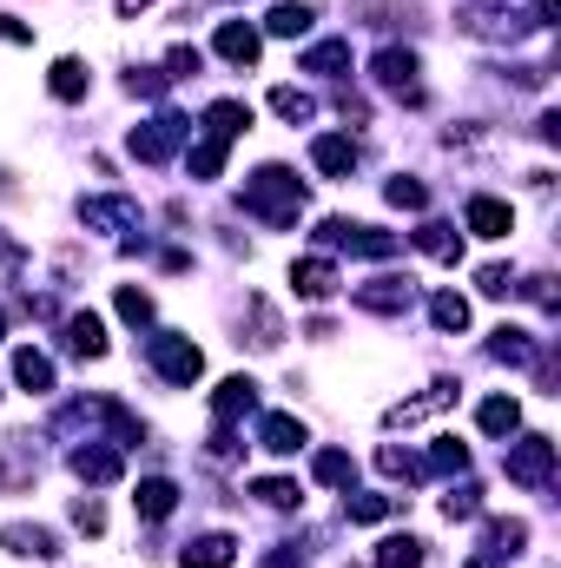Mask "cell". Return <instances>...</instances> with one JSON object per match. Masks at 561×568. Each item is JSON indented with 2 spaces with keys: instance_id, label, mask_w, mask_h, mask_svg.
I'll use <instances>...</instances> for the list:
<instances>
[{
  "instance_id": "obj_1",
  "label": "cell",
  "mask_w": 561,
  "mask_h": 568,
  "mask_svg": "<svg viewBox=\"0 0 561 568\" xmlns=\"http://www.w3.org/2000/svg\"><path fill=\"white\" fill-rule=\"evenodd\" d=\"M245 212L258 219V225H297V212H304V185H297V172L290 165H258L252 179H245Z\"/></svg>"
},
{
  "instance_id": "obj_2",
  "label": "cell",
  "mask_w": 561,
  "mask_h": 568,
  "mask_svg": "<svg viewBox=\"0 0 561 568\" xmlns=\"http://www.w3.org/2000/svg\"><path fill=\"white\" fill-rule=\"evenodd\" d=\"M145 364H152V377L172 384V390H192V384L205 377V351H198L192 337H178V331H152V337H145Z\"/></svg>"
},
{
  "instance_id": "obj_3",
  "label": "cell",
  "mask_w": 561,
  "mask_h": 568,
  "mask_svg": "<svg viewBox=\"0 0 561 568\" xmlns=\"http://www.w3.org/2000/svg\"><path fill=\"white\" fill-rule=\"evenodd\" d=\"M502 469H509L516 489H549V483H555V436H542V429L516 436L509 456H502Z\"/></svg>"
},
{
  "instance_id": "obj_4",
  "label": "cell",
  "mask_w": 561,
  "mask_h": 568,
  "mask_svg": "<svg viewBox=\"0 0 561 568\" xmlns=\"http://www.w3.org/2000/svg\"><path fill=\"white\" fill-rule=\"evenodd\" d=\"M317 239L337 245V252H357V258H397V252H404L397 232H377V225H357V219H324Z\"/></svg>"
},
{
  "instance_id": "obj_5",
  "label": "cell",
  "mask_w": 561,
  "mask_h": 568,
  "mask_svg": "<svg viewBox=\"0 0 561 568\" xmlns=\"http://www.w3.org/2000/svg\"><path fill=\"white\" fill-rule=\"evenodd\" d=\"M370 73H377V87L384 93H397V100H410V106H422V60L410 53V47H384L377 60H370Z\"/></svg>"
},
{
  "instance_id": "obj_6",
  "label": "cell",
  "mask_w": 561,
  "mask_h": 568,
  "mask_svg": "<svg viewBox=\"0 0 561 568\" xmlns=\"http://www.w3.org/2000/svg\"><path fill=\"white\" fill-rule=\"evenodd\" d=\"M192 133V120H178V113H152L145 126H133V159H145V165H165L172 159V145Z\"/></svg>"
},
{
  "instance_id": "obj_7",
  "label": "cell",
  "mask_w": 561,
  "mask_h": 568,
  "mask_svg": "<svg viewBox=\"0 0 561 568\" xmlns=\"http://www.w3.org/2000/svg\"><path fill=\"white\" fill-rule=\"evenodd\" d=\"M357 297V311H370V317H404L410 304H417V278L404 272V278H370L350 291Z\"/></svg>"
},
{
  "instance_id": "obj_8",
  "label": "cell",
  "mask_w": 561,
  "mask_h": 568,
  "mask_svg": "<svg viewBox=\"0 0 561 568\" xmlns=\"http://www.w3.org/2000/svg\"><path fill=\"white\" fill-rule=\"evenodd\" d=\"M522 549H529V523H522V516H496V523L482 529V556L469 568H502V562H516Z\"/></svg>"
},
{
  "instance_id": "obj_9",
  "label": "cell",
  "mask_w": 561,
  "mask_h": 568,
  "mask_svg": "<svg viewBox=\"0 0 561 568\" xmlns=\"http://www.w3.org/2000/svg\"><path fill=\"white\" fill-rule=\"evenodd\" d=\"M0 549L20 556V562H60V556H67L47 523H7V529H0Z\"/></svg>"
},
{
  "instance_id": "obj_10",
  "label": "cell",
  "mask_w": 561,
  "mask_h": 568,
  "mask_svg": "<svg viewBox=\"0 0 561 568\" xmlns=\"http://www.w3.org/2000/svg\"><path fill=\"white\" fill-rule=\"evenodd\" d=\"M449 404H456V377H436L422 397L390 404V410H384V424H390V429H410V424H422V417H436V410H449Z\"/></svg>"
},
{
  "instance_id": "obj_11",
  "label": "cell",
  "mask_w": 561,
  "mask_h": 568,
  "mask_svg": "<svg viewBox=\"0 0 561 568\" xmlns=\"http://www.w3.org/2000/svg\"><path fill=\"white\" fill-rule=\"evenodd\" d=\"M290 291H297L304 304H324V297L344 291V272H337L330 258H297V265H290Z\"/></svg>"
},
{
  "instance_id": "obj_12",
  "label": "cell",
  "mask_w": 561,
  "mask_h": 568,
  "mask_svg": "<svg viewBox=\"0 0 561 568\" xmlns=\"http://www.w3.org/2000/svg\"><path fill=\"white\" fill-rule=\"evenodd\" d=\"M80 225L86 232H140V205L133 199H80Z\"/></svg>"
},
{
  "instance_id": "obj_13",
  "label": "cell",
  "mask_w": 561,
  "mask_h": 568,
  "mask_svg": "<svg viewBox=\"0 0 561 568\" xmlns=\"http://www.w3.org/2000/svg\"><path fill=\"white\" fill-rule=\"evenodd\" d=\"M462 232H476V239H509V232H516V212H509L502 199L476 192V199L462 205Z\"/></svg>"
},
{
  "instance_id": "obj_14",
  "label": "cell",
  "mask_w": 561,
  "mask_h": 568,
  "mask_svg": "<svg viewBox=\"0 0 561 568\" xmlns=\"http://www.w3.org/2000/svg\"><path fill=\"white\" fill-rule=\"evenodd\" d=\"M218 60H232V67H258V53H265V40H258V27L252 20H218Z\"/></svg>"
},
{
  "instance_id": "obj_15",
  "label": "cell",
  "mask_w": 561,
  "mask_h": 568,
  "mask_svg": "<svg viewBox=\"0 0 561 568\" xmlns=\"http://www.w3.org/2000/svg\"><path fill=\"white\" fill-rule=\"evenodd\" d=\"M310 165H317L324 179H350V172H357V140H350V133H317V140H310Z\"/></svg>"
},
{
  "instance_id": "obj_16",
  "label": "cell",
  "mask_w": 561,
  "mask_h": 568,
  "mask_svg": "<svg viewBox=\"0 0 561 568\" xmlns=\"http://www.w3.org/2000/svg\"><path fill=\"white\" fill-rule=\"evenodd\" d=\"M13 384H20L27 397H47V390L60 384V371H53V357H47V351L20 344V351H13Z\"/></svg>"
},
{
  "instance_id": "obj_17",
  "label": "cell",
  "mask_w": 561,
  "mask_h": 568,
  "mask_svg": "<svg viewBox=\"0 0 561 568\" xmlns=\"http://www.w3.org/2000/svg\"><path fill=\"white\" fill-rule=\"evenodd\" d=\"M258 443H265L272 456H297V449H310V429H304V417H290V410H272V417L258 424Z\"/></svg>"
},
{
  "instance_id": "obj_18",
  "label": "cell",
  "mask_w": 561,
  "mask_h": 568,
  "mask_svg": "<svg viewBox=\"0 0 561 568\" xmlns=\"http://www.w3.org/2000/svg\"><path fill=\"white\" fill-rule=\"evenodd\" d=\"M258 410V384L252 377H225L218 390H212V417L218 424H238V417H252Z\"/></svg>"
},
{
  "instance_id": "obj_19",
  "label": "cell",
  "mask_w": 561,
  "mask_h": 568,
  "mask_svg": "<svg viewBox=\"0 0 561 568\" xmlns=\"http://www.w3.org/2000/svg\"><path fill=\"white\" fill-rule=\"evenodd\" d=\"M178 562L185 568H232L238 562V542H232L225 529H212V536H192V542L178 549Z\"/></svg>"
},
{
  "instance_id": "obj_20",
  "label": "cell",
  "mask_w": 561,
  "mask_h": 568,
  "mask_svg": "<svg viewBox=\"0 0 561 568\" xmlns=\"http://www.w3.org/2000/svg\"><path fill=\"white\" fill-rule=\"evenodd\" d=\"M410 239H417L422 258H436V265H456V258H462V232H456V225H442V219H422Z\"/></svg>"
},
{
  "instance_id": "obj_21",
  "label": "cell",
  "mask_w": 561,
  "mask_h": 568,
  "mask_svg": "<svg viewBox=\"0 0 561 568\" xmlns=\"http://www.w3.org/2000/svg\"><path fill=\"white\" fill-rule=\"evenodd\" d=\"M238 133H252V106L245 100H212L205 106V140H238Z\"/></svg>"
},
{
  "instance_id": "obj_22",
  "label": "cell",
  "mask_w": 561,
  "mask_h": 568,
  "mask_svg": "<svg viewBox=\"0 0 561 568\" xmlns=\"http://www.w3.org/2000/svg\"><path fill=\"white\" fill-rule=\"evenodd\" d=\"M133 509H140L145 523H165V516L178 509V483H172V476H145L140 489H133Z\"/></svg>"
},
{
  "instance_id": "obj_23",
  "label": "cell",
  "mask_w": 561,
  "mask_h": 568,
  "mask_svg": "<svg viewBox=\"0 0 561 568\" xmlns=\"http://www.w3.org/2000/svg\"><path fill=\"white\" fill-rule=\"evenodd\" d=\"M67 351H73V357H106V324H100V311H73V317H67Z\"/></svg>"
},
{
  "instance_id": "obj_24",
  "label": "cell",
  "mask_w": 561,
  "mask_h": 568,
  "mask_svg": "<svg viewBox=\"0 0 561 568\" xmlns=\"http://www.w3.org/2000/svg\"><path fill=\"white\" fill-rule=\"evenodd\" d=\"M120 469H126L120 449H100V443H80L73 449V476L80 483H120Z\"/></svg>"
},
{
  "instance_id": "obj_25",
  "label": "cell",
  "mask_w": 561,
  "mask_h": 568,
  "mask_svg": "<svg viewBox=\"0 0 561 568\" xmlns=\"http://www.w3.org/2000/svg\"><path fill=\"white\" fill-rule=\"evenodd\" d=\"M245 317H252V351H278L284 344V317L272 297H245Z\"/></svg>"
},
{
  "instance_id": "obj_26",
  "label": "cell",
  "mask_w": 561,
  "mask_h": 568,
  "mask_svg": "<svg viewBox=\"0 0 561 568\" xmlns=\"http://www.w3.org/2000/svg\"><path fill=\"white\" fill-rule=\"evenodd\" d=\"M86 87H93L86 60H73V53H67V60H53V73H47V93H53V100H67V106H73V100H86Z\"/></svg>"
},
{
  "instance_id": "obj_27",
  "label": "cell",
  "mask_w": 561,
  "mask_h": 568,
  "mask_svg": "<svg viewBox=\"0 0 561 568\" xmlns=\"http://www.w3.org/2000/svg\"><path fill=\"white\" fill-rule=\"evenodd\" d=\"M489 357H496V364H516V371H529V364H536V337H529L522 324H502V331L489 337Z\"/></svg>"
},
{
  "instance_id": "obj_28",
  "label": "cell",
  "mask_w": 561,
  "mask_h": 568,
  "mask_svg": "<svg viewBox=\"0 0 561 568\" xmlns=\"http://www.w3.org/2000/svg\"><path fill=\"white\" fill-rule=\"evenodd\" d=\"M310 20H317V7H310V0H278V7L265 13V33L297 40V33H310Z\"/></svg>"
},
{
  "instance_id": "obj_29",
  "label": "cell",
  "mask_w": 561,
  "mask_h": 568,
  "mask_svg": "<svg viewBox=\"0 0 561 568\" xmlns=\"http://www.w3.org/2000/svg\"><path fill=\"white\" fill-rule=\"evenodd\" d=\"M404 503H410V496H377V489H370V496H350V489H344V516H350V523H384V516H404Z\"/></svg>"
},
{
  "instance_id": "obj_30",
  "label": "cell",
  "mask_w": 561,
  "mask_h": 568,
  "mask_svg": "<svg viewBox=\"0 0 561 568\" xmlns=\"http://www.w3.org/2000/svg\"><path fill=\"white\" fill-rule=\"evenodd\" d=\"M297 73H350V40H317L297 60Z\"/></svg>"
},
{
  "instance_id": "obj_31",
  "label": "cell",
  "mask_w": 561,
  "mask_h": 568,
  "mask_svg": "<svg viewBox=\"0 0 561 568\" xmlns=\"http://www.w3.org/2000/svg\"><path fill=\"white\" fill-rule=\"evenodd\" d=\"M429 324H436V331H449V337H456V331H469V297L436 291V297H429Z\"/></svg>"
},
{
  "instance_id": "obj_32",
  "label": "cell",
  "mask_w": 561,
  "mask_h": 568,
  "mask_svg": "<svg viewBox=\"0 0 561 568\" xmlns=\"http://www.w3.org/2000/svg\"><path fill=\"white\" fill-rule=\"evenodd\" d=\"M422 469H429V476H462V469H469V443H456V436H436V449L422 456Z\"/></svg>"
},
{
  "instance_id": "obj_33",
  "label": "cell",
  "mask_w": 561,
  "mask_h": 568,
  "mask_svg": "<svg viewBox=\"0 0 561 568\" xmlns=\"http://www.w3.org/2000/svg\"><path fill=\"white\" fill-rule=\"evenodd\" d=\"M310 476L330 483V489H350V483H357V463H350L344 449H317V456H310Z\"/></svg>"
},
{
  "instance_id": "obj_34",
  "label": "cell",
  "mask_w": 561,
  "mask_h": 568,
  "mask_svg": "<svg viewBox=\"0 0 561 568\" xmlns=\"http://www.w3.org/2000/svg\"><path fill=\"white\" fill-rule=\"evenodd\" d=\"M476 424L489 429V436H516V429H522V404H516V397H489V404L476 410Z\"/></svg>"
},
{
  "instance_id": "obj_35",
  "label": "cell",
  "mask_w": 561,
  "mask_h": 568,
  "mask_svg": "<svg viewBox=\"0 0 561 568\" xmlns=\"http://www.w3.org/2000/svg\"><path fill=\"white\" fill-rule=\"evenodd\" d=\"M225 152H232L225 140H198L185 152V172H192V179H218V172H225Z\"/></svg>"
},
{
  "instance_id": "obj_36",
  "label": "cell",
  "mask_w": 561,
  "mask_h": 568,
  "mask_svg": "<svg viewBox=\"0 0 561 568\" xmlns=\"http://www.w3.org/2000/svg\"><path fill=\"white\" fill-rule=\"evenodd\" d=\"M377 568H422V542L417 536H384L377 542Z\"/></svg>"
},
{
  "instance_id": "obj_37",
  "label": "cell",
  "mask_w": 561,
  "mask_h": 568,
  "mask_svg": "<svg viewBox=\"0 0 561 568\" xmlns=\"http://www.w3.org/2000/svg\"><path fill=\"white\" fill-rule=\"evenodd\" d=\"M272 113L290 120V126H304V120H317V100H310L304 87H278V93H272Z\"/></svg>"
},
{
  "instance_id": "obj_38",
  "label": "cell",
  "mask_w": 561,
  "mask_h": 568,
  "mask_svg": "<svg viewBox=\"0 0 561 568\" xmlns=\"http://www.w3.org/2000/svg\"><path fill=\"white\" fill-rule=\"evenodd\" d=\"M252 496H258L265 509H297V503H304V489H297L290 476H258V483H252Z\"/></svg>"
},
{
  "instance_id": "obj_39",
  "label": "cell",
  "mask_w": 561,
  "mask_h": 568,
  "mask_svg": "<svg viewBox=\"0 0 561 568\" xmlns=\"http://www.w3.org/2000/svg\"><path fill=\"white\" fill-rule=\"evenodd\" d=\"M377 469H384V476H404V483H417V476H429V469H422V456H410V449H397V443H384V449H377Z\"/></svg>"
},
{
  "instance_id": "obj_40",
  "label": "cell",
  "mask_w": 561,
  "mask_h": 568,
  "mask_svg": "<svg viewBox=\"0 0 561 568\" xmlns=\"http://www.w3.org/2000/svg\"><path fill=\"white\" fill-rule=\"evenodd\" d=\"M384 199H390L397 212H422V205H429V185H422V179H404V172H397V179L384 185Z\"/></svg>"
},
{
  "instance_id": "obj_41",
  "label": "cell",
  "mask_w": 561,
  "mask_h": 568,
  "mask_svg": "<svg viewBox=\"0 0 561 568\" xmlns=\"http://www.w3.org/2000/svg\"><path fill=\"white\" fill-rule=\"evenodd\" d=\"M113 304H120V317H126V324H152V311H159V304H152V291H140V284H120V291H113Z\"/></svg>"
},
{
  "instance_id": "obj_42",
  "label": "cell",
  "mask_w": 561,
  "mask_h": 568,
  "mask_svg": "<svg viewBox=\"0 0 561 568\" xmlns=\"http://www.w3.org/2000/svg\"><path fill=\"white\" fill-rule=\"evenodd\" d=\"M442 516H449V523H469V516H482V489H476V483L449 489V496H442Z\"/></svg>"
},
{
  "instance_id": "obj_43",
  "label": "cell",
  "mask_w": 561,
  "mask_h": 568,
  "mask_svg": "<svg viewBox=\"0 0 561 568\" xmlns=\"http://www.w3.org/2000/svg\"><path fill=\"white\" fill-rule=\"evenodd\" d=\"M476 291H482V297H516L522 278H516L509 265H482V272H476Z\"/></svg>"
},
{
  "instance_id": "obj_44",
  "label": "cell",
  "mask_w": 561,
  "mask_h": 568,
  "mask_svg": "<svg viewBox=\"0 0 561 568\" xmlns=\"http://www.w3.org/2000/svg\"><path fill=\"white\" fill-rule=\"evenodd\" d=\"M73 529H80V536H106V509H100L93 496H80V503H73Z\"/></svg>"
},
{
  "instance_id": "obj_45",
  "label": "cell",
  "mask_w": 561,
  "mask_h": 568,
  "mask_svg": "<svg viewBox=\"0 0 561 568\" xmlns=\"http://www.w3.org/2000/svg\"><path fill=\"white\" fill-rule=\"evenodd\" d=\"M198 73V47H172L165 53V80H192Z\"/></svg>"
},
{
  "instance_id": "obj_46",
  "label": "cell",
  "mask_w": 561,
  "mask_h": 568,
  "mask_svg": "<svg viewBox=\"0 0 561 568\" xmlns=\"http://www.w3.org/2000/svg\"><path fill=\"white\" fill-rule=\"evenodd\" d=\"M0 40H13V47H33V27H27L20 13H0Z\"/></svg>"
},
{
  "instance_id": "obj_47",
  "label": "cell",
  "mask_w": 561,
  "mask_h": 568,
  "mask_svg": "<svg viewBox=\"0 0 561 568\" xmlns=\"http://www.w3.org/2000/svg\"><path fill=\"white\" fill-rule=\"evenodd\" d=\"M27 483H33V469H20V463L0 456V489H27Z\"/></svg>"
},
{
  "instance_id": "obj_48",
  "label": "cell",
  "mask_w": 561,
  "mask_h": 568,
  "mask_svg": "<svg viewBox=\"0 0 561 568\" xmlns=\"http://www.w3.org/2000/svg\"><path fill=\"white\" fill-rule=\"evenodd\" d=\"M20 258H27V245H20V239H7V232H0V265H20Z\"/></svg>"
},
{
  "instance_id": "obj_49",
  "label": "cell",
  "mask_w": 561,
  "mask_h": 568,
  "mask_svg": "<svg viewBox=\"0 0 561 568\" xmlns=\"http://www.w3.org/2000/svg\"><path fill=\"white\" fill-rule=\"evenodd\" d=\"M113 7H120V20H140V13L152 7V0H113Z\"/></svg>"
},
{
  "instance_id": "obj_50",
  "label": "cell",
  "mask_w": 561,
  "mask_h": 568,
  "mask_svg": "<svg viewBox=\"0 0 561 568\" xmlns=\"http://www.w3.org/2000/svg\"><path fill=\"white\" fill-rule=\"evenodd\" d=\"M0 337H7V311H0Z\"/></svg>"
}]
</instances>
